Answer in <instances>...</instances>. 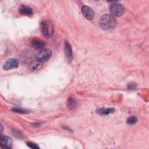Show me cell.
Returning <instances> with one entry per match:
<instances>
[{
	"instance_id": "obj_12",
	"label": "cell",
	"mask_w": 149,
	"mask_h": 149,
	"mask_svg": "<svg viewBox=\"0 0 149 149\" xmlns=\"http://www.w3.org/2000/svg\"><path fill=\"white\" fill-rule=\"evenodd\" d=\"M67 105L69 109H73L77 106V101L75 98L73 97H69L67 101Z\"/></svg>"
},
{
	"instance_id": "obj_2",
	"label": "cell",
	"mask_w": 149,
	"mask_h": 149,
	"mask_svg": "<svg viewBox=\"0 0 149 149\" xmlns=\"http://www.w3.org/2000/svg\"><path fill=\"white\" fill-rule=\"evenodd\" d=\"M41 30L42 34L46 38H51L54 34V27L52 23L49 20H43L41 23Z\"/></svg>"
},
{
	"instance_id": "obj_7",
	"label": "cell",
	"mask_w": 149,
	"mask_h": 149,
	"mask_svg": "<svg viewBox=\"0 0 149 149\" xmlns=\"http://www.w3.org/2000/svg\"><path fill=\"white\" fill-rule=\"evenodd\" d=\"M64 51L67 60L69 62H71L73 59V52L70 44L68 41H65L64 43Z\"/></svg>"
},
{
	"instance_id": "obj_1",
	"label": "cell",
	"mask_w": 149,
	"mask_h": 149,
	"mask_svg": "<svg viewBox=\"0 0 149 149\" xmlns=\"http://www.w3.org/2000/svg\"><path fill=\"white\" fill-rule=\"evenodd\" d=\"M99 25L101 28L104 30H111L115 27L116 25V20L112 15L105 14L100 17L99 20Z\"/></svg>"
},
{
	"instance_id": "obj_16",
	"label": "cell",
	"mask_w": 149,
	"mask_h": 149,
	"mask_svg": "<svg viewBox=\"0 0 149 149\" xmlns=\"http://www.w3.org/2000/svg\"><path fill=\"white\" fill-rule=\"evenodd\" d=\"M27 145L29 147L33 148V149H37L39 148V147L35 143H31V142H29L27 143Z\"/></svg>"
},
{
	"instance_id": "obj_4",
	"label": "cell",
	"mask_w": 149,
	"mask_h": 149,
	"mask_svg": "<svg viewBox=\"0 0 149 149\" xmlns=\"http://www.w3.org/2000/svg\"><path fill=\"white\" fill-rule=\"evenodd\" d=\"M52 55V52L49 49H41L36 54V58L41 62L48 61Z\"/></svg>"
},
{
	"instance_id": "obj_15",
	"label": "cell",
	"mask_w": 149,
	"mask_h": 149,
	"mask_svg": "<svg viewBox=\"0 0 149 149\" xmlns=\"http://www.w3.org/2000/svg\"><path fill=\"white\" fill-rule=\"evenodd\" d=\"M12 110L15 112H17V113H26L28 112L27 111L25 110V109H20V108H12Z\"/></svg>"
},
{
	"instance_id": "obj_5",
	"label": "cell",
	"mask_w": 149,
	"mask_h": 149,
	"mask_svg": "<svg viewBox=\"0 0 149 149\" xmlns=\"http://www.w3.org/2000/svg\"><path fill=\"white\" fill-rule=\"evenodd\" d=\"M19 62L15 58L8 59L3 65V69L4 70H9L12 69H15L18 67Z\"/></svg>"
},
{
	"instance_id": "obj_14",
	"label": "cell",
	"mask_w": 149,
	"mask_h": 149,
	"mask_svg": "<svg viewBox=\"0 0 149 149\" xmlns=\"http://www.w3.org/2000/svg\"><path fill=\"white\" fill-rule=\"evenodd\" d=\"M137 118L134 116H132L128 118V119H127V123L128 125H134L137 122Z\"/></svg>"
},
{
	"instance_id": "obj_3",
	"label": "cell",
	"mask_w": 149,
	"mask_h": 149,
	"mask_svg": "<svg viewBox=\"0 0 149 149\" xmlns=\"http://www.w3.org/2000/svg\"><path fill=\"white\" fill-rule=\"evenodd\" d=\"M125 7L122 4L117 2H113L109 6V12L111 15L113 17H119L122 16L125 13Z\"/></svg>"
},
{
	"instance_id": "obj_9",
	"label": "cell",
	"mask_w": 149,
	"mask_h": 149,
	"mask_svg": "<svg viewBox=\"0 0 149 149\" xmlns=\"http://www.w3.org/2000/svg\"><path fill=\"white\" fill-rule=\"evenodd\" d=\"M30 45L34 48L41 49L45 46V43L39 38H33L30 41Z\"/></svg>"
},
{
	"instance_id": "obj_13",
	"label": "cell",
	"mask_w": 149,
	"mask_h": 149,
	"mask_svg": "<svg viewBox=\"0 0 149 149\" xmlns=\"http://www.w3.org/2000/svg\"><path fill=\"white\" fill-rule=\"evenodd\" d=\"M42 65L41 63V62L37 61V62H34L31 65V70H33V71L38 70L41 68Z\"/></svg>"
},
{
	"instance_id": "obj_8",
	"label": "cell",
	"mask_w": 149,
	"mask_h": 149,
	"mask_svg": "<svg viewBox=\"0 0 149 149\" xmlns=\"http://www.w3.org/2000/svg\"><path fill=\"white\" fill-rule=\"evenodd\" d=\"M12 140L8 136H1V146L3 148H10L12 146Z\"/></svg>"
},
{
	"instance_id": "obj_6",
	"label": "cell",
	"mask_w": 149,
	"mask_h": 149,
	"mask_svg": "<svg viewBox=\"0 0 149 149\" xmlns=\"http://www.w3.org/2000/svg\"><path fill=\"white\" fill-rule=\"evenodd\" d=\"M81 11L83 16L87 20H91L94 16V11L90 7L88 6H83L81 7Z\"/></svg>"
},
{
	"instance_id": "obj_11",
	"label": "cell",
	"mask_w": 149,
	"mask_h": 149,
	"mask_svg": "<svg viewBox=\"0 0 149 149\" xmlns=\"http://www.w3.org/2000/svg\"><path fill=\"white\" fill-rule=\"evenodd\" d=\"M114 108H100L97 109V112L101 115H106L113 113L114 112Z\"/></svg>"
},
{
	"instance_id": "obj_10",
	"label": "cell",
	"mask_w": 149,
	"mask_h": 149,
	"mask_svg": "<svg viewBox=\"0 0 149 149\" xmlns=\"http://www.w3.org/2000/svg\"><path fill=\"white\" fill-rule=\"evenodd\" d=\"M19 12L21 15L26 16H31L33 13L32 9L29 6L26 5H20L19 9Z\"/></svg>"
}]
</instances>
